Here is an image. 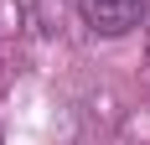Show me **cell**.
Here are the masks:
<instances>
[{
  "mask_svg": "<svg viewBox=\"0 0 150 145\" xmlns=\"http://www.w3.org/2000/svg\"><path fill=\"white\" fill-rule=\"evenodd\" d=\"M78 5H83V21L98 36H124L145 16V0H78Z\"/></svg>",
  "mask_w": 150,
  "mask_h": 145,
  "instance_id": "1",
  "label": "cell"
}]
</instances>
